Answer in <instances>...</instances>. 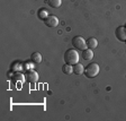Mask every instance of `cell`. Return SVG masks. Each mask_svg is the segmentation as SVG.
<instances>
[{
  "label": "cell",
  "mask_w": 126,
  "mask_h": 121,
  "mask_svg": "<svg viewBox=\"0 0 126 121\" xmlns=\"http://www.w3.org/2000/svg\"><path fill=\"white\" fill-rule=\"evenodd\" d=\"M44 23H45V25H46L47 27L54 28V27H56L59 25V18L56 17V16H54V15H48L46 18H45Z\"/></svg>",
  "instance_id": "cell-4"
},
{
  "label": "cell",
  "mask_w": 126,
  "mask_h": 121,
  "mask_svg": "<svg viewBox=\"0 0 126 121\" xmlns=\"http://www.w3.org/2000/svg\"><path fill=\"white\" fill-rule=\"evenodd\" d=\"M125 42H126V41H125Z\"/></svg>",
  "instance_id": "cell-14"
},
{
  "label": "cell",
  "mask_w": 126,
  "mask_h": 121,
  "mask_svg": "<svg viewBox=\"0 0 126 121\" xmlns=\"http://www.w3.org/2000/svg\"><path fill=\"white\" fill-rule=\"evenodd\" d=\"M25 79H26L28 83H32V84H34L38 80V74H37L35 70H28L25 74Z\"/></svg>",
  "instance_id": "cell-5"
},
{
  "label": "cell",
  "mask_w": 126,
  "mask_h": 121,
  "mask_svg": "<svg viewBox=\"0 0 126 121\" xmlns=\"http://www.w3.org/2000/svg\"><path fill=\"white\" fill-rule=\"evenodd\" d=\"M37 16H38V18L45 21V18H46L47 16H48V14H47L46 9H44V8H41V9L38 10V13H37Z\"/></svg>",
  "instance_id": "cell-13"
},
{
  "label": "cell",
  "mask_w": 126,
  "mask_h": 121,
  "mask_svg": "<svg viewBox=\"0 0 126 121\" xmlns=\"http://www.w3.org/2000/svg\"><path fill=\"white\" fill-rule=\"evenodd\" d=\"M82 58L84 59V60H91L92 58H94V52H92L91 49H86V50L82 51Z\"/></svg>",
  "instance_id": "cell-7"
},
{
  "label": "cell",
  "mask_w": 126,
  "mask_h": 121,
  "mask_svg": "<svg viewBox=\"0 0 126 121\" xmlns=\"http://www.w3.org/2000/svg\"><path fill=\"white\" fill-rule=\"evenodd\" d=\"M115 35H116V37H117L119 41L125 42L126 41V27H124V26L117 27L116 31H115Z\"/></svg>",
  "instance_id": "cell-6"
},
{
  "label": "cell",
  "mask_w": 126,
  "mask_h": 121,
  "mask_svg": "<svg viewBox=\"0 0 126 121\" xmlns=\"http://www.w3.org/2000/svg\"><path fill=\"white\" fill-rule=\"evenodd\" d=\"M62 70H63V73H64V74L71 75L72 73H73V67L71 66V65H68V63H65V65L62 67Z\"/></svg>",
  "instance_id": "cell-12"
},
{
  "label": "cell",
  "mask_w": 126,
  "mask_h": 121,
  "mask_svg": "<svg viewBox=\"0 0 126 121\" xmlns=\"http://www.w3.org/2000/svg\"><path fill=\"white\" fill-rule=\"evenodd\" d=\"M72 45H73L74 48H76L77 50H86L87 48V41L83 39L82 36H80V35H78V36H74L73 39H72Z\"/></svg>",
  "instance_id": "cell-3"
},
{
  "label": "cell",
  "mask_w": 126,
  "mask_h": 121,
  "mask_svg": "<svg viewBox=\"0 0 126 121\" xmlns=\"http://www.w3.org/2000/svg\"><path fill=\"white\" fill-rule=\"evenodd\" d=\"M99 71H100V67L98 63H89V65L87 66V68L84 69L83 74L86 75V77H88V78H94V77H96L99 74Z\"/></svg>",
  "instance_id": "cell-2"
},
{
  "label": "cell",
  "mask_w": 126,
  "mask_h": 121,
  "mask_svg": "<svg viewBox=\"0 0 126 121\" xmlns=\"http://www.w3.org/2000/svg\"><path fill=\"white\" fill-rule=\"evenodd\" d=\"M31 60L34 63H41L42 62V54L39 52H34L31 55Z\"/></svg>",
  "instance_id": "cell-9"
},
{
  "label": "cell",
  "mask_w": 126,
  "mask_h": 121,
  "mask_svg": "<svg viewBox=\"0 0 126 121\" xmlns=\"http://www.w3.org/2000/svg\"><path fill=\"white\" fill-rule=\"evenodd\" d=\"M64 62L68 65H76L79 62V53L74 49H68L64 52Z\"/></svg>",
  "instance_id": "cell-1"
},
{
  "label": "cell",
  "mask_w": 126,
  "mask_h": 121,
  "mask_svg": "<svg viewBox=\"0 0 126 121\" xmlns=\"http://www.w3.org/2000/svg\"><path fill=\"white\" fill-rule=\"evenodd\" d=\"M46 1L52 8H59L62 5V0H46Z\"/></svg>",
  "instance_id": "cell-11"
},
{
  "label": "cell",
  "mask_w": 126,
  "mask_h": 121,
  "mask_svg": "<svg viewBox=\"0 0 126 121\" xmlns=\"http://www.w3.org/2000/svg\"><path fill=\"white\" fill-rule=\"evenodd\" d=\"M84 73V68L83 66H82L81 63H76V65H73V74L76 75H81Z\"/></svg>",
  "instance_id": "cell-8"
},
{
  "label": "cell",
  "mask_w": 126,
  "mask_h": 121,
  "mask_svg": "<svg viewBox=\"0 0 126 121\" xmlns=\"http://www.w3.org/2000/svg\"><path fill=\"white\" fill-rule=\"evenodd\" d=\"M97 45H98V41L94 37H90V39L87 40V47L89 49H94V48H97Z\"/></svg>",
  "instance_id": "cell-10"
}]
</instances>
